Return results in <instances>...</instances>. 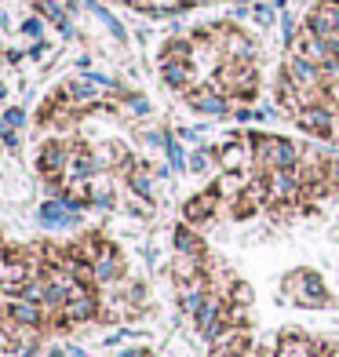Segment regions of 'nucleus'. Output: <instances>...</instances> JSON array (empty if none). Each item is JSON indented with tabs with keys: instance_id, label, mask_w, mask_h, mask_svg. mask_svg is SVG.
Instances as JSON below:
<instances>
[{
	"instance_id": "obj_39",
	"label": "nucleus",
	"mask_w": 339,
	"mask_h": 357,
	"mask_svg": "<svg viewBox=\"0 0 339 357\" xmlns=\"http://www.w3.org/2000/svg\"><path fill=\"white\" fill-rule=\"evenodd\" d=\"M121 4H128V8H139V4H142V0H121Z\"/></svg>"
},
{
	"instance_id": "obj_6",
	"label": "nucleus",
	"mask_w": 339,
	"mask_h": 357,
	"mask_svg": "<svg viewBox=\"0 0 339 357\" xmlns=\"http://www.w3.org/2000/svg\"><path fill=\"white\" fill-rule=\"evenodd\" d=\"M186 106L204 113V117H226V113H230V95H226L216 80H204V84H193L186 91Z\"/></svg>"
},
{
	"instance_id": "obj_16",
	"label": "nucleus",
	"mask_w": 339,
	"mask_h": 357,
	"mask_svg": "<svg viewBox=\"0 0 339 357\" xmlns=\"http://www.w3.org/2000/svg\"><path fill=\"white\" fill-rule=\"evenodd\" d=\"M99 153L88 150V146H73L70 153V168H66V183H88V178L99 172Z\"/></svg>"
},
{
	"instance_id": "obj_23",
	"label": "nucleus",
	"mask_w": 339,
	"mask_h": 357,
	"mask_svg": "<svg viewBox=\"0 0 339 357\" xmlns=\"http://www.w3.org/2000/svg\"><path fill=\"white\" fill-rule=\"evenodd\" d=\"M37 11H40V19L55 22L62 33H70V8L66 4H59V0H37Z\"/></svg>"
},
{
	"instance_id": "obj_28",
	"label": "nucleus",
	"mask_w": 339,
	"mask_h": 357,
	"mask_svg": "<svg viewBox=\"0 0 339 357\" xmlns=\"http://www.w3.org/2000/svg\"><path fill=\"white\" fill-rule=\"evenodd\" d=\"M165 153H168V160H172V168H179V172H186V168H190V160H186V153H183L179 139H168Z\"/></svg>"
},
{
	"instance_id": "obj_27",
	"label": "nucleus",
	"mask_w": 339,
	"mask_h": 357,
	"mask_svg": "<svg viewBox=\"0 0 339 357\" xmlns=\"http://www.w3.org/2000/svg\"><path fill=\"white\" fill-rule=\"evenodd\" d=\"M321 80H325V91H336L339 88V55L321 62Z\"/></svg>"
},
{
	"instance_id": "obj_41",
	"label": "nucleus",
	"mask_w": 339,
	"mask_h": 357,
	"mask_svg": "<svg viewBox=\"0 0 339 357\" xmlns=\"http://www.w3.org/2000/svg\"><path fill=\"white\" fill-rule=\"evenodd\" d=\"M190 4H204V0H190Z\"/></svg>"
},
{
	"instance_id": "obj_1",
	"label": "nucleus",
	"mask_w": 339,
	"mask_h": 357,
	"mask_svg": "<svg viewBox=\"0 0 339 357\" xmlns=\"http://www.w3.org/2000/svg\"><path fill=\"white\" fill-rule=\"evenodd\" d=\"M212 80L226 95H230V99H241V102H252L255 91H259V70H255V62H230V59H223L219 73Z\"/></svg>"
},
{
	"instance_id": "obj_29",
	"label": "nucleus",
	"mask_w": 339,
	"mask_h": 357,
	"mask_svg": "<svg viewBox=\"0 0 339 357\" xmlns=\"http://www.w3.org/2000/svg\"><path fill=\"white\" fill-rule=\"evenodd\" d=\"M22 124H26V113H22L19 106L4 109V117H0V128H4V132H19Z\"/></svg>"
},
{
	"instance_id": "obj_12",
	"label": "nucleus",
	"mask_w": 339,
	"mask_h": 357,
	"mask_svg": "<svg viewBox=\"0 0 339 357\" xmlns=\"http://www.w3.org/2000/svg\"><path fill=\"white\" fill-rule=\"evenodd\" d=\"M160 80L172 91H190L197 84V70H193V59H160Z\"/></svg>"
},
{
	"instance_id": "obj_4",
	"label": "nucleus",
	"mask_w": 339,
	"mask_h": 357,
	"mask_svg": "<svg viewBox=\"0 0 339 357\" xmlns=\"http://www.w3.org/2000/svg\"><path fill=\"white\" fill-rule=\"evenodd\" d=\"M296 124L314 139H336L339 135V106H329V102L303 106L296 113Z\"/></svg>"
},
{
	"instance_id": "obj_26",
	"label": "nucleus",
	"mask_w": 339,
	"mask_h": 357,
	"mask_svg": "<svg viewBox=\"0 0 339 357\" xmlns=\"http://www.w3.org/2000/svg\"><path fill=\"white\" fill-rule=\"evenodd\" d=\"M160 59H193V40L186 37H172L168 44H165V52H160Z\"/></svg>"
},
{
	"instance_id": "obj_30",
	"label": "nucleus",
	"mask_w": 339,
	"mask_h": 357,
	"mask_svg": "<svg viewBox=\"0 0 339 357\" xmlns=\"http://www.w3.org/2000/svg\"><path fill=\"white\" fill-rule=\"evenodd\" d=\"M212 157H216L212 150H197V153H190V172H197V175H201V172H208V168H212Z\"/></svg>"
},
{
	"instance_id": "obj_32",
	"label": "nucleus",
	"mask_w": 339,
	"mask_h": 357,
	"mask_svg": "<svg viewBox=\"0 0 339 357\" xmlns=\"http://www.w3.org/2000/svg\"><path fill=\"white\" fill-rule=\"evenodd\" d=\"M252 19L259 22V26H270L273 22V4L266 8V4H259V8H252Z\"/></svg>"
},
{
	"instance_id": "obj_3",
	"label": "nucleus",
	"mask_w": 339,
	"mask_h": 357,
	"mask_svg": "<svg viewBox=\"0 0 339 357\" xmlns=\"http://www.w3.org/2000/svg\"><path fill=\"white\" fill-rule=\"evenodd\" d=\"M193 324H197V335L204 339V343H216V339H223L226 332L234 328V324H230V306H226L223 291H212V296L204 299V306L197 310Z\"/></svg>"
},
{
	"instance_id": "obj_2",
	"label": "nucleus",
	"mask_w": 339,
	"mask_h": 357,
	"mask_svg": "<svg viewBox=\"0 0 339 357\" xmlns=\"http://www.w3.org/2000/svg\"><path fill=\"white\" fill-rule=\"evenodd\" d=\"M285 299L310 306V310H321V306H329V288L317 270H292L285 278Z\"/></svg>"
},
{
	"instance_id": "obj_11",
	"label": "nucleus",
	"mask_w": 339,
	"mask_h": 357,
	"mask_svg": "<svg viewBox=\"0 0 339 357\" xmlns=\"http://www.w3.org/2000/svg\"><path fill=\"white\" fill-rule=\"evenodd\" d=\"M216 165H219L223 172H248V168H255V157H252V142H248V135H245V139L223 142L219 150H216Z\"/></svg>"
},
{
	"instance_id": "obj_20",
	"label": "nucleus",
	"mask_w": 339,
	"mask_h": 357,
	"mask_svg": "<svg viewBox=\"0 0 339 357\" xmlns=\"http://www.w3.org/2000/svg\"><path fill=\"white\" fill-rule=\"evenodd\" d=\"M172 245H175V255H201V259H208V245L201 241V234L193 230L190 222L175 226V234H172Z\"/></svg>"
},
{
	"instance_id": "obj_15",
	"label": "nucleus",
	"mask_w": 339,
	"mask_h": 357,
	"mask_svg": "<svg viewBox=\"0 0 339 357\" xmlns=\"http://www.w3.org/2000/svg\"><path fill=\"white\" fill-rule=\"evenodd\" d=\"M219 52H223V59H230V62H255V40L245 37V33H241V29H234V26H226Z\"/></svg>"
},
{
	"instance_id": "obj_14",
	"label": "nucleus",
	"mask_w": 339,
	"mask_h": 357,
	"mask_svg": "<svg viewBox=\"0 0 339 357\" xmlns=\"http://www.w3.org/2000/svg\"><path fill=\"white\" fill-rule=\"evenodd\" d=\"M212 278L208 273H201V278H193V281H186V284H179V306H183V314L186 317H197V310L204 306V299L212 296Z\"/></svg>"
},
{
	"instance_id": "obj_24",
	"label": "nucleus",
	"mask_w": 339,
	"mask_h": 357,
	"mask_svg": "<svg viewBox=\"0 0 339 357\" xmlns=\"http://www.w3.org/2000/svg\"><path fill=\"white\" fill-rule=\"evenodd\" d=\"M84 4H88L91 11H95V19H99V22H103V26L110 29L113 37H117V40H128V33H124V26H121L117 19H113V11H106L103 4H95V0H84Z\"/></svg>"
},
{
	"instance_id": "obj_19",
	"label": "nucleus",
	"mask_w": 339,
	"mask_h": 357,
	"mask_svg": "<svg viewBox=\"0 0 339 357\" xmlns=\"http://www.w3.org/2000/svg\"><path fill=\"white\" fill-rule=\"evenodd\" d=\"M128 190H132L139 201L153 204V201H157V190H153V168H150V165H132V168H128Z\"/></svg>"
},
{
	"instance_id": "obj_31",
	"label": "nucleus",
	"mask_w": 339,
	"mask_h": 357,
	"mask_svg": "<svg viewBox=\"0 0 339 357\" xmlns=\"http://www.w3.org/2000/svg\"><path fill=\"white\" fill-rule=\"evenodd\" d=\"M124 106H128V113H135V117H146V113H150V102L142 99V95H128Z\"/></svg>"
},
{
	"instance_id": "obj_22",
	"label": "nucleus",
	"mask_w": 339,
	"mask_h": 357,
	"mask_svg": "<svg viewBox=\"0 0 339 357\" xmlns=\"http://www.w3.org/2000/svg\"><path fill=\"white\" fill-rule=\"evenodd\" d=\"M204 263H208V259H201V255H175V259H172V278L179 281V284H186V281H193V278H201Z\"/></svg>"
},
{
	"instance_id": "obj_9",
	"label": "nucleus",
	"mask_w": 339,
	"mask_h": 357,
	"mask_svg": "<svg viewBox=\"0 0 339 357\" xmlns=\"http://www.w3.org/2000/svg\"><path fill=\"white\" fill-rule=\"evenodd\" d=\"M66 324H88V321H95V317H103V303H99V296H95V284H84L77 291V296L66 303V310L59 314Z\"/></svg>"
},
{
	"instance_id": "obj_7",
	"label": "nucleus",
	"mask_w": 339,
	"mask_h": 357,
	"mask_svg": "<svg viewBox=\"0 0 339 357\" xmlns=\"http://www.w3.org/2000/svg\"><path fill=\"white\" fill-rule=\"evenodd\" d=\"M70 153L73 146L62 142V139H47L37 153V172L47 178V183H59V178H66V168H70Z\"/></svg>"
},
{
	"instance_id": "obj_33",
	"label": "nucleus",
	"mask_w": 339,
	"mask_h": 357,
	"mask_svg": "<svg viewBox=\"0 0 339 357\" xmlns=\"http://www.w3.org/2000/svg\"><path fill=\"white\" fill-rule=\"evenodd\" d=\"M22 33H26V37H40V33H44V19H26Z\"/></svg>"
},
{
	"instance_id": "obj_37",
	"label": "nucleus",
	"mask_w": 339,
	"mask_h": 357,
	"mask_svg": "<svg viewBox=\"0 0 339 357\" xmlns=\"http://www.w3.org/2000/svg\"><path fill=\"white\" fill-rule=\"evenodd\" d=\"M66 354L70 357H84V350H80V347H66Z\"/></svg>"
},
{
	"instance_id": "obj_13",
	"label": "nucleus",
	"mask_w": 339,
	"mask_h": 357,
	"mask_svg": "<svg viewBox=\"0 0 339 357\" xmlns=\"http://www.w3.org/2000/svg\"><path fill=\"white\" fill-rule=\"evenodd\" d=\"M216 212H219V190L212 186V190L193 193V197L183 204V222L201 226V222H208V219H216Z\"/></svg>"
},
{
	"instance_id": "obj_25",
	"label": "nucleus",
	"mask_w": 339,
	"mask_h": 357,
	"mask_svg": "<svg viewBox=\"0 0 339 357\" xmlns=\"http://www.w3.org/2000/svg\"><path fill=\"white\" fill-rule=\"evenodd\" d=\"M223 296H226V303H230V306H237V310H248V306H252V288L245 281H234L230 288L223 291Z\"/></svg>"
},
{
	"instance_id": "obj_35",
	"label": "nucleus",
	"mask_w": 339,
	"mask_h": 357,
	"mask_svg": "<svg viewBox=\"0 0 339 357\" xmlns=\"http://www.w3.org/2000/svg\"><path fill=\"white\" fill-rule=\"evenodd\" d=\"M121 357H150V350L146 347H132V350H124Z\"/></svg>"
},
{
	"instance_id": "obj_5",
	"label": "nucleus",
	"mask_w": 339,
	"mask_h": 357,
	"mask_svg": "<svg viewBox=\"0 0 339 357\" xmlns=\"http://www.w3.org/2000/svg\"><path fill=\"white\" fill-rule=\"evenodd\" d=\"M266 178V193H270V208L273 204H296L306 197V186L296 168H273V172H259Z\"/></svg>"
},
{
	"instance_id": "obj_40",
	"label": "nucleus",
	"mask_w": 339,
	"mask_h": 357,
	"mask_svg": "<svg viewBox=\"0 0 339 357\" xmlns=\"http://www.w3.org/2000/svg\"><path fill=\"white\" fill-rule=\"evenodd\" d=\"M47 357H70L66 350H52V354H47Z\"/></svg>"
},
{
	"instance_id": "obj_34",
	"label": "nucleus",
	"mask_w": 339,
	"mask_h": 357,
	"mask_svg": "<svg viewBox=\"0 0 339 357\" xmlns=\"http://www.w3.org/2000/svg\"><path fill=\"white\" fill-rule=\"evenodd\" d=\"M281 29H285V40H292V37L299 33V26H296L292 15H281Z\"/></svg>"
},
{
	"instance_id": "obj_10",
	"label": "nucleus",
	"mask_w": 339,
	"mask_h": 357,
	"mask_svg": "<svg viewBox=\"0 0 339 357\" xmlns=\"http://www.w3.org/2000/svg\"><path fill=\"white\" fill-rule=\"evenodd\" d=\"M285 73L292 77V84L299 91H314V95H325V80H321V66L310 59H299V55H288L285 59Z\"/></svg>"
},
{
	"instance_id": "obj_36",
	"label": "nucleus",
	"mask_w": 339,
	"mask_h": 357,
	"mask_svg": "<svg viewBox=\"0 0 339 357\" xmlns=\"http://www.w3.org/2000/svg\"><path fill=\"white\" fill-rule=\"evenodd\" d=\"M179 139H186V142H193V139H197V132H193V128H183V132H179Z\"/></svg>"
},
{
	"instance_id": "obj_21",
	"label": "nucleus",
	"mask_w": 339,
	"mask_h": 357,
	"mask_svg": "<svg viewBox=\"0 0 339 357\" xmlns=\"http://www.w3.org/2000/svg\"><path fill=\"white\" fill-rule=\"evenodd\" d=\"M62 99L70 106H95L99 102V84H91V80H70V84H62Z\"/></svg>"
},
{
	"instance_id": "obj_18",
	"label": "nucleus",
	"mask_w": 339,
	"mask_h": 357,
	"mask_svg": "<svg viewBox=\"0 0 339 357\" xmlns=\"http://www.w3.org/2000/svg\"><path fill=\"white\" fill-rule=\"evenodd\" d=\"M248 350H252V332L248 328H230L223 339L212 343V354H208V357H241Z\"/></svg>"
},
{
	"instance_id": "obj_38",
	"label": "nucleus",
	"mask_w": 339,
	"mask_h": 357,
	"mask_svg": "<svg viewBox=\"0 0 339 357\" xmlns=\"http://www.w3.org/2000/svg\"><path fill=\"white\" fill-rule=\"evenodd\" d=\"M270 4L278 8V11H285V4H288V0H270Z\"/></svg>"
},
{
	"instance_id": "obj_8",
	"label": "nucleus",
	"mask_w": 339,
	"mask_h": 357,
	"mask_svg": "<svg viewBox=\"0 0 339 357\" xmlns=\"http://www.w3.org/2000/svg\"><path fill=\"white\" fill-rule=\"evenodd\" d=\"M0 299H4V317L15 321L19 328L44 332L47 321H52V314H47L44 306H37V303H26V299H19V296H0Z\"/></svg>"
},
{
	"instance_id": "obj_17",
	"label": "nucleus",
	"mask_w": 339,
	"mask_h": 357,
	"mask_svg": "<svg viewBox=\"0 0 339 357\" xmlns=\"http://www.w3.org/2000/svg\"><path fill=\"white\" fill-rule=\"evenodd\" d=\"M91 266H95V284H117L124 278V259L113 245H106V252L95 259Z\"/></svg>"
}]
</instances>
